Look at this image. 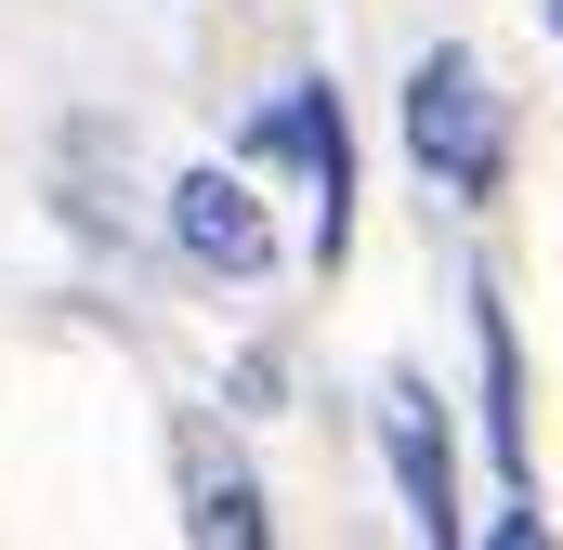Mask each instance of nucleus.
<instances>
[{
	"label": "nucleus",
	"mask_w": 563,
	"mask_h": 550,
	"mask_svg": "<svg viewBox=\"0 0 563 550\" xmlns=\"http://www.w3.org/2000/svg\"><path fill=\"white\" fill-rule=\"evenodd\" d=\"M380 472H394V512H407V538L459 550L472 538V485H459V419L432 394L420 367H380Z\"/></svg>",
	"instance_id": "obj_3"
},
{
	"label": "nucleus",
	"mask_w": 563,
	"mask_h": 550,
	"mask_svg": "<svg viewBox=\"0 0 563 550\" xmlns=\"http://www.w3.org/2000/svg\"><path fill=\"white\" fill-rule=\"evenodd\" d=\"M394 132H407V157H420L459 210H485V197L511 184V92H498V66H485L472 40H432L420 66H407Z\"/></svg>",
	"instance_id": "obj_1"
},
{
	"label": "nucleus",
	"mask_w": 563,
	"mask_h": 550,
	"mask_svg": "<svg viewBox=\"0 0 563 550\" xmlns=\"http://www.w3.org/2000/svg\"><path fill=\"white\" fill-rule=\"evenodd\" d=\"M170 485H184V538L197 550H276V498H263L250 446L210 407H170Z\"/></svg>",
	"instance_id": "obj_5"
},
{
	"label": "nucleus",
	"mask_w": 563,
	"mask_h": 550,
	"mask_svg": "<svg viewBox=\"0 0 563 550\" xmlns=\"http://www.w3.org/2000/svg\"><path fill=\"white\" fill-rule=\"evenodd\" d=\"M314 92V157H301V197H314V263L341 275L354 263V119H341V92L328 79H301Z\"/></svg>",
	"instance_id": "obj_6"
},
{
	"label": "nucleus",
	"mask_w": 563,
	"mask_h": 550,
	"mask_svg": "<svg viewBox=\"0 0 563 550\" xmlns=\"http://www.w3.org/2000/svg\"><path fill=\"white\" fill-rule=\"evenodd\" d=\"M551 40H563V0H551Z\"/></svg>",
	"instance_id": "obj_7"
},
{
	"label": "nucleus",
	"mask_w": 563,
	"mask_h": 550,
	"mask_svg": "<svg viewBox=\"0 0 563 550\" xmlns=\"http://www.w3.org/2000/svg\"><path fill=\"white\" fill-rule=\"evenodd\" d=\"M472 367H485V472H498L485 538L538 550L551 512H538V446H525V328H511V288H498V275H472Z\"/></svg>",
	"instance_id": "obj_2"
},
{
	"label": "nucleus",
	"mask_w": 563,
	"mask_h": 550,
	"mask_svg": "<svg viewBox=\"0 0 563 550\" xmlns=\"http://www.w3.org/2000/svg\"><path fill=\"white\" fill-rule=\"evenodd\" d=\"M170 250L197 275H223V288H263L276 275V197H263V170L250 157H197V170H170Z\"/></svg>",
	"instance_id": "obj_4"
}]
</instances>
